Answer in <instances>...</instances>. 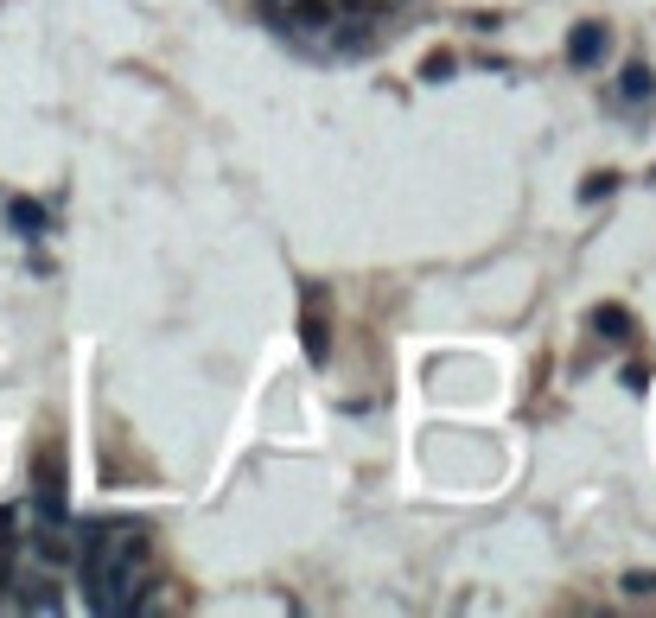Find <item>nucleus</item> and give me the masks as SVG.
Here are the masks:
<instances>
[{
  "instance_id": "obj_1",
  "label": "nucleus",
  "mask_w": 656,
  "mask_h": 618,
  "mask_svg": "<svg viewBox=\"0 0 656 618\" xmlns=\"http://www.w3.org/2000/svg\"><path fill=\"white\" fill-rule=\"evenodd\" d=\"M77 574L96 612H147L141 574H147V529L141 523H83L77 536Z\"/></svg>"
},
{
  "instance_id": "obj_2",
  "label": "nucleus",
  "mask_w": 656,
  "mask_h": 618,
  "mask_svg": "<svg viewBox=\"0 0 656 618\" xmlns=\"http://www.w3.org/2000/svg\"><path fill=\"white\" fill-rule=\"evenodd\" d=\"M612 51V32L599 26V20H586V26H574L567 32V64H574V71H586V64H599Z\"/></svg>"
},
{
  "instance_id": "obj_3",
  "label": "nucleus",
  "mask_w": 656,
  "mask_h": 618,
  "mask_svg": "<svg viewBox=\"0 0 656 618\" xmlns=\"http://www.w3.org/2000/svg\"><path fill=\"white\" fill-rule=\"evenodd\" d=\"M300 345H306V364H313V370H325V364H332V325H325L319 300L306 306V319H300Z\"/></svg>"
},
{
  "instance_id": "obj_4",
  "label": "nucleus",
  "mask_w": 656,
  "mask_h": 618,
  "mask_svg": "<svg viewBox=\"0 0 656 618\" xmlns=\"http://www.w3.org/2000/svg\"><path fill=\"white\" fill-rule=\"evenodd\" d=\"M7 230L13 236H45V204H32V198H7Z\"/></svg>"
},
{
  "instance_id": "obj_5",
  "label": "nucleus",
  "mask_w": 656,
  "mask_h": 618,
  "mask_svg": "<svg viewBox=\"0 0 656 618\" xmlns=\"http://www.w3.org/2000/svg\"><path fill=\"white\" fill-rule=\"evenodd\" d=\"M618 96L650 109V102H656V71H650V64H625V71H618Z\"/></svg>"
},
{
  "instance_id": "obj_6",
  "label": "nucleus",
  "mask_w": 656,
  "mask_h": 618,
  "mask_svg": "<svg viewBox=\"0 0 656 618\" xmlns=\"http://www.w3.org/2000/svg\"><path fill=\"white\" fill-rule=\"evenodd\" d=\"M593 332L599 338H606V345H625V338H631V313H625V306H593Z\"/></svg>"
},
{
  "instance_id": "obj_7",
  "label": "nucleus",
  "mask_w": 656,
  "mask_h": 618,
  "mask_svg": "<svg viewBox=\"0 0 656 618\" xmlns=\"http://www.w3.org/2000/svg\"><path fill=\"white\" fill-rule=\"evenodd\" d=\"M20 606H26V612H58V606H64V599H58V593H51V580H26V593H20Z\"/></svg>"
},
{
  "instance_id": "obj_8",
  "label": "nucleus",
  "mask_w": 656,
  "mask_h": 618,
  "mask_svg": "<svg viewBox=\"0 0 656 618\" xmlns=\"http://www.w3.org/2000/svg\"><path fill=\"white\" fill-rule=\"evenodd\" d=\"M612 185H618V173H593L580 185V204H593V198H612Z\"/></svg>"
},
{
  "instance_id": "obj_9",
  "label": "nucleus",
  "mask_w": 656,
  "mask_h": 618,
  "mask_svg": "<svg viewBox=\"0 0 656 618\" xmlns=\"http://www.w3.org/2000/svg\"><path fill=\"white\" fill-rule=\"evenodd\" d=\"M625 389H631V396H644V389H650V364H625Z\"/></svg>"
},
{
  "instance_id": "obj_10",
  "label": "nucleus",
  "mask_w": 656,
  "mask_h": 618,
  "mask_svg": "<svg viewBox=\"0 0 656 618\" xmlns=\"http://www.w3.org/2000/svg\"><path fill=\"white\" fill-rule=\"evenodd\" d=\"M446 71H453V58H446V51H434V58H427V64H421V77H427V83H440Z\"/></svg>"
},
{
  "instance_id": "obj_11",
  "label": "nucleus",
  "mask_w": 656,
  "mask_h": 618,
  "mask_svg": "<svg viewBox=\"0 0 656 618\" xmlns=\"http://www.w3.org/2000/svg\"><path fill=\"white\" fill-rule=\"evenodd\" d=\"M625 593H631V599H644V593H656V574H625Z\"/></svg>"
}]
</instances>
